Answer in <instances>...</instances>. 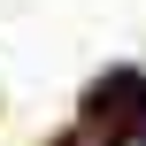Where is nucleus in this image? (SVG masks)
I'll use <instances>...</instances> for the list:
<instances>
[{"mask_svg":"<svg viewBox=\"0 0 146 146\" xmlns=\"http://www.w3.org/2000/svg\"><path fill=\"white\" fill-rule=\"evenodd\" d=\"M108 146H146V123H131V131H115Z\"/></svg>","mask_w":146,"mask_h":146,"instance_id":"f257e3e1","label":"nucleus"}]
</instances>
